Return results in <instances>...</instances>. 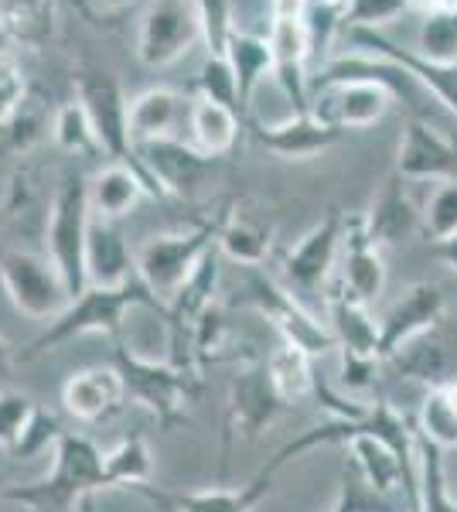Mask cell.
<instances>
[{
    "label": "cell",
    "instance_id": "40",
    "mask_svg": "<svg viewBox=\"0 0 457 512\" xmlns=\"http://www.w3.org/2000/svg\"><path fill=\"white\" fill-rule=\"evenodd\" d=\"M423 226L437 239H447L457 233V181H440L437 192L430 195L427 212H423Z\"/></svg>",
    "mask_w": 457,
    "mask_h": 512
},
{
    "label": "cell",
    "instance_id": "21",
    "mask_svg": "<svg viewBox=\"0 0 457 512\" xmlns=\"http://www.w3.org/2000/svg\"><path fill=\"white\" fill-rule=\"evenodd\" d=\"M253 134L270 154H277V158H284V161L321 158L328 147H335L338 140L345 137L342 130L324 127L311 113H290V117L280 123H260Z\"/></svg>",
    "mask_w": 457,
    "mask_h": 512
},
{
    "label": "cell",
    "instance_id": "12",
    "mask_svg": "<svg viewBox=\"0 0 457 512\" xmlns=\"http://www.w3.org/2000/svg\"><path fill=\"white\" fill-rule=\"evenodd\" d=\"M137 158L140 168H144V178L154 188V198L195 195V188L209 178L215 164L195 144H185L181 137H161V140L137 144Z\"/></svg>",
    "mask_w": 457,
    "mask_h": 512
},
{
    "label": "cell",
    "instance_id": "18",
    "mask_svg": "<svg viewBox=\"0 0 457 512\" xmlns=\"http://www.w3.org/2000/svg\"><path fill=\"white\" fill-rule=\"evenodd\" d=\"M273 478H277L273 468H260V475H253L239 489L212 485V489H198V492H164L154 489V485H140L137 492L168 512H253L256 502L267 499L273 492Z\"/></svg>",
    "mask_w": 457,
    "mask_h": 512
},
{
    "label": "cell",
    "instance_id": "44",
    "mask_svg": "<svg viewBox=\"0 0 457 512\" xmlns=\"http://www.w3.org/2000/svg\"><path fill=\"white\" fill-rule=\"evenodd\" d=\"M372 499H379V495H372L369 489H365V485L359 482V475H352V478L345 475L328 512H365L372 506Z\"/></svg>",
    "mask_w": 457,
    "mask_h": 512
},
{
    "label": "cell",
    "instance_id": "27",
    "mask_svg": "<svg viewBox=\"0 0 457 512\" xmlns=\"http://www.w3.org/2000/svg\"><path fill=\"white\" fill-rule=\"evenodd\" d=\"M389 362H393L403 376L417 379V383H427V390L454 379L451 345H447V338L440 335L437 328H430L427 335H417L406 345H400V349L389 355Z\"/></svg>",
    "mask_w": 457,
    "mask_h": 512
},
{
    "label": "cell",
    "instance_id": "33",
    "mask_svg": "<svg viewBox=\"0 0 457 512\" xmlns=\"http://www.w3.org/2000/svg\"><path fill=\"white\" fill-rule=\"evenodd\" d=\"M106 485L110 489H140L154 478V451L144 434H130L103 454Z\"/></svg>",
    "mask_w": 457,
    "mask_h": 512
},
{
    "label": "cell",
    "instance_id": "16",
    "mask_svg": "<svg viewBox=\"0 0 457 512\" xmlns=\"http://www.w3.org/2000/svg\"><path fill=\"white\" fill-rule=\"evenodd\" d=\"M345 38L355 45V52L379 55V59L403 65V69L423 86V93L457 117V65H434L427 59H420L413 48L396 45V41H389L382 31H345Z\"/></svg>",
    "mask_w": 457,
    "mask_h": 512
},
{
    "label": "cell",
    "instance_id": "28",
    "mask_svg": "<svg viewBox=\"0 0 457 512\" xmlns=\"http://www.w3.org/2000/svg\"><path fill=\"white\" fill-rule=\"evenodd\" d=\"M188 130L195 147L205 154V158L219 161L236 147L239 140V117L232 106L212 103V99L198 96L195 103L188 106Z\"/></svg>",
    "mask_w": 457,
    "mask_h": 512
},
{
    "label": "cell",
    "instance_id": "7",
    "mask_svg": "<svg viewBox=\"0 0 457 512\" xmlns=\"http://www.w3.org/2000/svg\"><path fill=\"white\" fill-rule=\"evenodd\" d=\"M0 284L7 291V301L31 321H52L72 301L55 263L31 250L0 253Z\"/></svg>",
    "mask_w": 457,
    "mask_h": 512
},
{
    "label": "cell",
    "instance_id": "9",
    "mask_svg": "<svg viewBox=\"0 0 457 512\" xmlns=\"http://www.w3.org/2000/svg\"><path fill=\"white\" fill-rule=\"evenodd\" d=\"M393 93L372 79H338V82H311V103L307 113L324 127L348 130L376 127L393 106Z\"/></svg>",
    "mask_w": 457,
    "mask_h": 512
},
{
    "label": "cell",
    "instance_id": "23",
    "mask_svg": "<svg viewBox=\"0 0 457 512\" xmlns=\"http://www.w3.org/2000/svg\"><path fill=\"white\" fill-rule=\"evenodd\" d=\"M219 250L239 267H263L273 250V222L260 209L232 202L219 222Z\"/></svg>",
    "mask_w": 457,
    "mask_h": 512
},
{
    "label": "cell",
    "instance_id": "26",
    "mask_svg": "<svg viewBox=\"0 0 457 512\" xmlns=\"http://www.w3.org/2000/svg\"><path fill=\"white\" fill-rule=\"evenodd\" d=\"M185 99L174 89L154 86L144 89L140 96L130 99L127 106V120H130V140L137 144H147V140H161V137H178L174 130L181 127V117H185Z\"/></svg>",
    "mask_w": 457,
    "mask_h": 512
},
{
    "label": "cell",
    "instance_id": "2",
    "mask_svg": "<svg viewBox=\"0 0 457 512\" xmlns=\"http://www.w3.org/2000/svg\"><path fill=\"white\" fill-rule=\"evenodd\" d=\"M113 366L120 369L127 400L144 407L157 420L161 431H174L188 420V407L195 403L202 379L191 369L174 366L171 359H154L127 342H116Z\"/></svg>",
    "mask_w": 457,
    "mask_h": 512
},
{
    "label": "cell",
    "instance_id": "19",
    "mask_svg": "<svg viewBox=\"0 0 457 512\" xmlns=\"http://www.w3.org/2000/svg\"><path fill=\"white\" fill-rule=\"evenodd\" d=\"M444 311H447V297L437 284H413L410 291H403L400 301L379 318L382 359H389L410 338L427 335L430 328H437L444 321Z\"/></svg>",
    "mask_w": 457,
    "mask_h": 512
},
{
    "label": "cell",
    "instance_id": "32",
    "mask_svg": "<svg viewBox=\"0 0 457 512\" xmlns=\"http://www.w3.org/2000/svg\"><path fill=\"white\" fill-rule=\"evenodd\" d=\"M417 512H457V499L447 485L444 451L430 444L417 431V495H413Z\"/></svg>",
    "mask_w": 457,
    "mask_h": 512
},
{
    "label": "cell",
    "instance_id": "46",
    "mask_svg": "<svg viewBox=\"0 0 457 512\" xmlns=\"http://www.w3.org/2000/svg\"><path fill=\"white\" fill-rule=\"evenodd\" d=\"M14 373H18V355L11 352V345L0 335V386H4V390L14 383Z\"/></svg>",
    "mask_w": 457,
    "mask_h": 512
},
{
    "label": "cell",
    "instance_id": "48",
    "mask_svg": "<svg viewBox=\"0 0 457 512\" xmlns=\"http://www.w3.org/2000/svg\"><path fill=\"white\" fill-rule=\"evenodd\" d=\"M103 4L110 7V11H123V7H130L134 0H103Z\"/></svg>",
    "mask_w": 457,
    "mask_h": 512
},
{
    "label": "cell",
    "instance_id": "6",
    "mask_svg": "<svg viewBox=\"0 0 457 512\" xmlns=\"http://www.w3.org/2000/svg\"><path fill=\"white\" fill-rule=\"evenodd\" d=\"M76 99L82 103V110H86L89 123H93L99 151H103L106 158H113L116 164L134 168L137 175L144 178L137 147H134V140H130V120H127L130 103H127V96H123L120 82H116L110 72L89 69L76 79ZM147 185H151V181H147ZM151 195H154V188H151Z\"/></svg>",
    "mask_w": 457,
    "mask_h": 512
},
{
    "label": "cell",
    "instance_id": "30",
    "mask_svg": "<svg viewBox=\"0 0 457 512\" xmlns=\"http://www.w3.org/2000/svg\"><path fill=\"white\" fill-rule=\"evenodd\" d=\"M263 362H267V376L287 410L297 407V403H304L307 396L318 390V376H314V369H311V355L294 349V345L280 342Z\"/></svg>",
    "mask_w": 457,
    "mask_h": 512
},
{
    "label": "cell",
    "instance_id": "29",
    "mask_svg": "<svg viewBox=\"0 0 457 512\" xmlns=\"http://www.w3.org/2000/svg\"><path fill=\"white\" fill-rule=\"evenodd\" d=\"M226 59L236 72V86H239V113L249 106L253 99V89L267 72H273V55H270V41L260 35H249V31H239L232 24L229 41H226Z\"/></svg>",
    "mask_w": 457,
    "mask_h": 512
},
{
    "label": "cell",
    "instance_id": "14",
    "mask_svg": "<svg viewBox=\"0 0 457 512\" xmlns=\"http://www.w3.org/2000/svg\"><path fill=\"white\" fill-rule=\"evenodd\" d=\"M457 171V144L423 117H410L396 147V171L403 181H451Z\"/></svg>",
    "mask_w": 457,
    "mask_h": 512
},
{
    "label": "cell",
    "instance_id": "10",
    "mask_svg": "<svg viewBox=\"0 0 457 512\" xmlns=\"http://www.w3.org/2000/svg\"><path fill=\"white\" fill-rule=\"evenodd\" d=\"M202 38V18L195 0H154L140 18L137 59L147 69H168L195 48Z\"/></svg>",
    "mask_w": 457,
    "mask_h": 512
},
{
    "label": "cell",
    "instance_id": "36",
    "mask_svg": "<svg viewBox=\"0 0 457 512\" xmlns=\"http://www.w3.org/2000/svg\"><path fill=\"white\" fill-rule=\"evenodd\" d=\"M52 140L62 147L65 154H76V158H89V154H99V140L96 130L89 123L86 110H82L79 99L58 106L55 120H52Z\"/></svg>",
    "mask_w": 457,
    "mask_h": 512
},
{
    "label": "cell",
    "instance_id": "11",
    "mask_svg": "<svg viewBox=\"0 0 457 512\" xmlns=\"http://www.w3.org/2000/svg\"><path fill=\"white\" fill-rule=\"evenodd\" d=\"M277 390H273L267 376V362H253V366L239 369V376L229 386L226 400V424H222V437H226V451L236 441H253L267 431L270 424H277V417L284 414Z\"/></svg>",
    "mask_w": 457,
    "mask_h": 512
},
{
    "label": "cell",
    "instance_id": "38",
    "mask_svg": "<svg viewBox=\"0 0 457 512\" xmlns=\"http://www.w3.org/2000/svg\"><path fill=\"white\" fill-rule=\"evenodd\" d=\"M38 403L31 400L28 393H18V390H0V448H4L7 454L18 451L21 444V434L24 427H28L31 414H35Z\"/></svg>",
    "mask_w": 457,
    "mask_h": 512
},
{
    "label": "cell",
    "instance_id": "15",
    "mask_svg": "<svg viewBox=\"0 0 457 512\" xmlns=\"http://www.w3.org/2000/svg\"><path fill=\"white\" fill-rule=\"evenodd\" d=\"M127 386L116 366H89L65 379L62 407L79 424H106L127 410Z\"/></svg>",
    "mask_w": 457,
    "mask_h": 512
},
{
    "label": "cell",
    "instance_id": "17",
    "mask_svg": "<svg viewBox=\"0 0 457 512\" xmlns=\"http://www.w3.org/2000/svg\"><path fill=\"white\" fill-rule=\"evenodd\" d=\"M338 287L362 304H372L386 291V260H382V250L365 233L362 216H345L342 256H338Z\"/></svg>",
    "mask_w": 457,
    "mask_h": 512
},
{
    "label": "cell",
    "instance_id": "13",
    "mask_svg": "<svg viewBox=\"0 0 457 512\" xmlns=\"http://www.w3.org/2000/svg\"><path fill=\"white\" fill-rule=\"evenodd\" d=\"M342 226H345V212L331 209L318 226H311L290 246V253L284 256V277H287V291L294 297L321 291L324 280L331 277V270L338 267V256H342Z\"/></svg>",
    "mask_w": 457,
    "mask_h": 512
},
{
    "label": "cell",
    "instance_id": "5",
    "mask_svg": "<svg viewBox=\"0 0 457 512\" xmlns=\"http://www.w3.org/2000/svg\"><path fill=\"white\" fill-rule=\"evenodd\" d=\"M89 192L86 181L79 175H69L58 185V192L52 198V209H48V260L55 263V270L62 274L69 297H79L89 287L86 280V236H89Z\"/></svg>",
    "mask_w": 457,
    "mask_h": 512
},
{
    "label": "cell",
    "instance_id": "49",
    "mask_svg": "<svg viewBox=\"0 0 457 512\" xmlns=\"http://www.w3.org/2000/svg\"><path fill=\"white\" fill-rule=\"evenodd\" d=\"M304 4H345V0H304Z\"/></svg>",
    "mask_w": 457,
    "mask_h": 512
},
{
    "label": "cell",
    "instance_id": "37",
    "mask_svg": "<svg viewBox=\"0 0 457 512\" xmlns=\"http://www.w3.org/2000/svg\"><path fill=\"white\" fill-rule=\"evenodd\" d=\"M198 86V96L202 99H212V103H222V106H232L239 110V86H236V72L226 55H209L195 79Z\"/></svg>",
    "mask_w": 457,
    "mask_h": 512
},
{
    "label": "cell",
    "instance_id": "50",
    "mask_svg": "<svg viewBox=\"0 0 457 512\" xmlns=\"http://www.w3.org/2000/svg\"><path fill=\"white\" fill-rule=\"evenodd\" d=\"M7 485H11V482H7V478H4V472H0V492H4Z\"/></svg>",
    "mask_w": 457,
    "mask_h": 512
},
{
    "label": "cell",
    "instance_id": "20",
    "mask_svg": "<svg viewBox=\"0 0 457 512\" xmlns=\"http://www.w3.org/2000/svg\"><path fill=\"white\" fill-rule=\"evenodd\" d=\"M86 280L89 287H127L130 280H137L134 267V253L127 246L120 222L110 219H96L89 222V236H86Z\"/></svg>",
    "mask_w": 457,
    "mask_h": 512
},
{
    "label": "cell",
    "instance_id": "42",
    "mask_svg": "<svg viewBox=\"0 0 457 512\" xmlns=\"http://www.w3.org/2000/svg\"><path fill=\"white\" fill-rule=\"evenodd\" d=\"M62 434L65 431H62V424H58V417L52 414V410L35 407V414H31L28 427H24V434H21L18 451H14L11 458H38V454L48 451V448L55 451V444Z\"/></svg>",
    "mask_w": 457,
    "mask_h": 512
},
{
    "label": "cell",
    "instance_id": "43",
    "mask_svg": "<svg viewBox=\"0 0 457 512\" xmlns=\"http://www.w3.org/2000/svg\"><path fill=\"white\" fill-rule=\"evenodd\" d=\"M382 359H369V355H355V352H342V386L352 400H359L376 386V369Z\"/></svg>",
    "mask_w": 457,
    "mask_h": 512
},
{
    "label": "cell",
    "instance_id": "31",
    "mask_svg": "<svg viewBox=\"0 0 457 512\" xmlns=\"http://www.w3.org/2000/svg\"><path fill=\"white\" fill-rule=\"evenodd\" d=\"M52 0H0V35L14 48H41L52 38Z\"/></svg>",
    "mask_w": 457,
    "mask_h": 512
},
{
    "label": "cell",
    "instance_id": "34",
    "mask_svg": "<svg viewBox=\"0 0 457 512\" xmlns=\"http://www.w3.org/2000/svg\"><path fill=\"white\" fill-rule=\"evenodd\" d=\"M420 434L440 451L457 448V379L427 390L420 403Z\"/></svg>",
    "mask_w": 457,
    "mask_h": 512
},
{
    "label": "cell",
    "instance_id": "41",
    "mask_svg": "<svg viewBox=\"0 0 457 512\" xmlns=\"http://www.w3.org/2000/svg\"><path fill=\"white\" fill-rule=\"evenodd\" d=\"M24 99H28V82H24L18 55L11 48H0V127H7V120L21 110Z\"/></svg>",
    "mask_w": 457,
    "mask_h": 512
},
{
    "label": "cell",
    "instance_id": "3",
    "mask_svg": "<svg viewBox=\"0 0 457 512\" xmlns=\"http://www.w3.org/2000/svg\"><path fill=\"white\" fill-rule=\"evenodd\" d=\"M137 308H161L147 287L140 280H130L127 287H86L79 297H72L69 308L58 318L48 321V328L41 332L35 342L28 345V352L21 355V362L38 359V355L58 349V345L72 342V338L82 335H120L123 325H127V315Z\"/></svg>",
    "mask_w": 457,
    "mask_h": 512
},
{
    "label": "cell",
    "instance_id": "35",
    "mask_svg": "<svg viewBox=\"0 0 457 512\" xmlns=\"http://www.w3.org/2000/svg\"><path fill=\"white\" fill-rule=\"evenodd\" d=\"M413 52L434 65H457V11L423 14Z\"/></svg>",
    "mask_w": 457,
    "mask_h": 512
},
{
    "label": "cell",
    "instance_id": "4",
    "mask_svg": "<svg viewBox=\"0 0 457 512\" xmlns=\"http://www.w3.org/2000/svg\"><path fill=\"white\" fill-rule=\"evenodd\" d=\"M219 222H202L198 229L188 233H161L151 236L144 246L134 253L137 280L147 287V294L154 297L161 308H168L174 294L188 284V277L198 270V263L215 250V239H219Z\"/></svg>",
    "mask_w": 457,
    "mask_h": 512
},
{
    "label": "cell",
    "instance_id": "39",
    "mask_svg": "<svg viewBox=\"0 0 457 512\" xmlns=\"http://www.w3.org/2000/svg\"><path fill=\"white\" fill-rule=\"evenodd\" d=\"M410 7V0H345L342 31H379Z\"/></svg>",
    "mask_w": 457,
    "mask_h": 512
},
{
    "label": "cell",
    "instance_id": "8",
    "mask_svg": "<svg viewBox=\"0 0 457 512\" xmlns=\"http://www.w3.org/2000/svg\"><path fill=\"white\" fill-rule=\"evenodd\" d=\"M249 304L256 308V315L270 321L273 332L284 338V345H294V349L307 352L311 359L338 349V338L331 332L328 321L314 318L301 304V297H294L277 280L270 277L249 280Z\"/></svg>",
    "mask_w": 457,
    "mask_h": 512
},
{
    "label": "cell",
    "instance_id": "47",
    "mask_svg": "<svg viewBox=\"0 0 457 512\" xmlns=\"http://www.w3.org/2000/svg\"><path fill=\"white\" fill-rule=\"evenodd\" d=\"M69 512H99V495H82Z\"/></svg>",
    "mask_w": 457,
    "mask_h": 512
},
{
    "label": "cell",
    "instance_id": "24",
    "mask_svg": "<svg viewBox=\"0 0 457 512\" xmlns=\"http://www.w3.org/2000/svg\"><path fill=\"white\" fill-rule=\"evenodd\" d=\"M86 192H89V212H93L96 219L120 222L123 216H130V212L137 209L140 198L151 195V185H147L134 168L113 161L86 181Z\"/></svg>",
    "mask_w": 457,
    "mask_h": 512
},
{
    "label": "cell",
    "instance_id": "1",
    "mask_svg": "<svg viewBox=\"0 0 457 512\" xmlns=\"http://www.w3.org/2000/svg\"><path fill=\"white\" fill-rule=\"evenodd\" d=\"M103 454L106 451H99V444L93 437H86L79 431H65L52 451V472L45 478H38V482L7 485V489L0 492V502L31 509V512H45V509L69 512L82 495H99L110 489V485H106Z\"/></svg>",
    "mask_w": 457,
    "mask_h": 512
},
{
    "label": "cell",
    "instance_id": "51",
    "mask_svg": "<svg viewBox=\"0 0 457 512\" xmlns=\"http://www.w3.org/2000/svg\"><path fill=\"white\" fill-rule=\"evenodd\" d=\"M4 192H7V188H4V181H0V205H4Z\"/></svg>",
    "mask_w": 457,
    "mask_h": 512
},
{
    "label": "cell",
    "instance_id": "25",
    "mask_svg": "<svg viewBox=\"0 0 457 512\" xmlns=\"http://www.w3.org/2000/svg\"><path fill=\"white\" fill-rule=\"evenodd\" d=\"M328 325L338 338V349L382 359L379 352V318H372L369 304L355 301L342 287L328 294Z\"/></svg>",
    "mask_w": 457,
    "mask_h": 512
},
{
    "label": "cell",
    "instance_id": "45",
    "mask_svg": "<svg viewBox=\"0 0 457 512\" xmlns=\"http://www.w3.org/2000/svg\"><path fill=\"white\" fill-rule=\"evenodd\" d=\"M430 253H434V260L440 263V267H447V270H454V274H457V233L447 236V239H437Z\"/></svg>",
    "mask_w": 457,
    "mask_h": 512
},
{
    "label": "cell",
    "instance_id": "22",
    "mask_svg": "<svg viewBox=\"0 0 457 512\" xmlns=\"http://www.w3.org/2000/svg\"><path fill=\"white\" fill-rule=\"evenodd\" d=\"M362 219H365V233H369V239L379 246V250L382 246L410 243L423 222L410 192L403 188L400 175H389L382 181V188L376 192V198H372L369 212H362Z\"/></svg>",
    "mask_w": 457,
    "mask_h": 512
}]
</instances>
